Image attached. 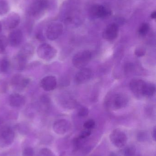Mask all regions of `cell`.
Returning <instances> with one entry per match:
<instances>
[{"label": "cell", "instance_id": "6da1fadb", "mask_svg": "<svg viewBox=\"0 0 156 156\" xmlns=\"http://www.w3.org/2000/svg\"><path fill=\"white\" fill-rule=\"evenodd\" d=\"M128 102V96L122 93L109 94L105 100L106 107L114 110H119L126 107Z\"/></svg>", "mask_w": 156, "mask_h": 156}, {"label": "cell", "instance_id": "7a4b0ae2", "mask_svg": "<svg viewBox=\"0 0 156 156\" xmlns=\"http://www.w3.org/2000/svg\"><path fill=\"white\" fill-rule=\"evenodd\" d=\"M50 6L49 0H35L30 5L28 12L30 16L39 17Z\"/></svg>", "mask_w": 156, "mask_h": 156}, {"label": "cell", "instance_id": "3957f363", "mask_svg": "<svg viewBox=\"0 0 156 156\" xmlns=\"http://www.w3.org/2000/svg\"><path fill=\"white\" fill-rule=\"evenodd\" d=\"M92 57L91 52L89 50H82L73 57L72 64L78 69L84 68L91 61Z\"/></svg>", "mask_w": 156, "mask_h": 156}, {"label": "cell", "instance_id": "277c9868", "mask_svg": "<svg viewBox=\"0 0 156 156\" xmlns=\"http://www.w3.org/2000/svg\"><path fill=\"white\" fill-rule=\"evenodd\" d=\"M110 139L111 143L115 147L122 148L126 145L128 141L126 133L121 129H114L110 134Z\"/></svg>", "mask_w": 156, "mask_h": 156}, {"label": "cell", "instance_id": "5b68a950", "mask_svg": "<svg viewBox=\"0 0 156 156\" xmlns=\"http://www.w3.org/2000/svg\"><path fill=\"white\" fill-rule=\"evenodd\" d=\"M37 52L38 55L40 58L49 61L56 56L57 51L49 44L43 43L38 46Z\"/></svg>", "mask_w": 156, "mask_h": 156}, {"label": "cell", "instance_id": "8992f818", "mask_svg": "<svg viewBox=\"0 0 156 156\" xmlns=\"http://www.w3.org/2000/svg\"><path fill=\"white\" fill-rule=\"evenodd\" d=\"M63 31V25L60 22L51 23L47 27L45 35L49 40H56L62 34Z\"/></svg>", "mask_w": 156, "mask_h": 156}, {"label": "cell", "instance_id": "52a82bcc", "mask_svg": "<svg viewBox=\"0 0 156 156\" xmlns=\"http://www.w3.org/2000/svg\"><path fill=\"white\" fill-rule=\"evenodd\" d=\"M92 16L95 18H104L111 14V10L108 6L100 4H94L90 9Z\"/></svg>", "mask_w": 156, "mask_h": 156}, {"label": "cell", "instance_id": "ba28073f", "mask_svg": "<svg viewBox=\"0 0 156 156\" xmlns=\"http://www.w3.org/2000/svg\"><path fill=\"white\" fill-rule=\"evenodd\" d=\"M146 82L139 79H134L130 83V88L132 92L137 97H142L144 94Z\"/></svg>", "mask_w": 156, "mask_h": 156}, {"label": "cell", "instance_id": "9c48e42d", "mask_svg": "<svg viewBox=\"0 0 156 156\" xmlns=\"http://www.w3.org/2000/svg\"><path fill=\"white\" fill-rule=\"evenodd\" d=\"M15 138V133L12 128L5 127L2 129L0 133V145L7 146L13 144Z\"/></svg>", "mask_w": 156, "mask_h": 156}, {"label": "cell", "instance_id": "30bf717a", "mask_svg": "<svg viewBox=\"0 0 156 156\" xmlns=\"http://www.w3.org/2000/svg\"><path fill=\"white\" fill-rule=\"evenodd\" d=\"M71 123L65 119H59L53 124V129L55 133L58 135H64L71 129Z\"/></svg>", "mask_w": 156, "mask_h": 156}, {"label": "cell", "instance_id": "8fae6325", "mask_svg": "<svg viewBox=\"0 0 156 156\" xmlns=\"http://www.w3.org/2000/svg\"><path fill=\"white\" fill-rule=\"evenodd\" d=\"M20 21V16L16 13L13 12L3 19V24L6 29L11 30L17 27Z\"/></svg>", "mask_w": 156, "mask_h": 156}, {"label": "cell", "instance_id": "7c38bea8", "mask_svg": "<svg viewBox=\"0 0 156 156\" xmlns=\"http://www.w3.org/2000/svg\"><path fill=\"white\" fill-rule=\"evenodd\" d=\"M92 75V71L90 69L87 68L81 69L75 76V83L77 84L86 83L90 80Z\"/></svg>", "mask_w": 156, "mask_h": 156}, {"label": "cell", "instance_id": "4fadbf2b", "mask_svg": "<svg viewBox=\"0 0 156 156\" xmlns=\"http://www.w3.org/2000/svg\"><path fill=\"white\" fill-rule=\"evenodd\" d=\"M24 36L21 30L19 29L13 30L8 35V44L13 47L19 46L23 42Z\"/></svg>", "mask_w": 156, "mask_h": 156}, {"label": "cell", "instance_id": "5bb4252c", "mask_svg": "<svg viewBox=\"0 0 156 156\" xmlns=\"http://www.w3.org/2000/svg\"><path fill=\"white\" fill-rule=\"evenodd\" d=\"M40 84L41 88L45 91L53 90L57 85L56 78L54 76H47L41 80Z\"/></svg>", "mask_w": 156, "mask_h": 156}, {"label": "cell", "instance_id": "9a60e30c", "mask_svg": "<svg viewBox=\"0 0 156 156\" xmlns=\"http://www.w3.org/2000/svg\"><path fill=\"white\" fill-rule=\"evenodd\" d=\"M11 84L18 90H23L26 88L30 83V79L17 74L12 77L11 81Z\"/></svg>", "mask_w": 156, "mask_h": 156}, {"label": "cell", "instance_id": "2e32d148", "mask_svg": "<svg viewBox=\"0 0 156 156\" xmlns=\"http://www.w3.org/2000/svg\"><path fill=\"white\" fill-rule=\"evenodd\" d=\"M119 26L116 23L108 25L103 33V37L107 40H113L117 38L119 34Z\"/></svg>", "mask_w": 156, "mask_h": 156}, {"label": "cell", "instance_id": "e0dca14e", "mask_svg": "<svg viewBox=\"0 0 156 156\" xmlns=\"http://www.w3.org/2000/svg\"><path fill=\"white\" fill-rule=\"evenodd\" d=\"M26 98L18 93H13L9 96V103L10 106L14 108H19L24 105Z\"/></svg>", "mask_w": 156, "mask_h": 156}, {"label": "cell", "instance_id": "ac0fdd59", "mask_svg": "<svg viewBox=\"0 0 156 156\" xmlns=\"http://www.w3.org/2000/svg\"><path fill=\"white\" fill-rule=\"evenodd\" d=\"M34 47L31 44H26L21 48L17 55L24 60L27 62L34 55Z\"/></svg>", "mask_w": 156, "mask_h": 156}, {"label": "cell", "instance_id": "d6986e66", "mask_svg": "<svg viewBox=\"0 0 156 156\" xmlns=\"http://www.w3.org/2000/svg\"><path fill=\"white\" fill-rule=\"evenodd\" d=\"M27 62L17 55L15 56L13 59V68L17 71H23L26 67Z\"/></svg>", "mask_w": 156, "mask_h": 156}, {"label": "cell", "instance_id": "ffe728a7", "mask_svg": "<svg viewBox=\"0 0 156 156\" xmlns=\"http://www.w3.org/2000/svg\"><path fill=\"white\" fill-rule=\"evenodd\" d=\"M11 63L8 58H3L0 59V73L5 74L9 71L11 67Z\"/></svg>", "mask_w": 156, "mask_h": 156}, {"label": "cell", "instance_id": "44dd1931", "mask_svg": "<svg viewBox=\"0 0 156 156\" xmlns=\"http://www.w3.org/2000/svg\"><path fill=\"white\" fill-rule=\"evenodd\" d=\"M155 86L151 83L147 82L145 89L144 96L146 97H151L153 96L155 92Z\"/></svg>", "mask_w": 156, "mask_h": 156}, {"label": "cell", "instance_id": "7402d4cb", "mask_svg": "<svg viewBox=\"0 0 156 156\" xmlns=\"http://www.w3.org/2000/svg\"><path fill=\"white\" fill-rule=\"evenodd\" d=\"M9 3L6 1H0V16L6 14L10 11Z\"/></svg>", "mask_w": 156, "mask_h": 156}, {"label": "cell", "instance_id": "603a6c76", "mask_svg": "<svg viewBox=\"0 0 156 156\" xmlns=\"http://www.w3.org/2000/svg\"><path fill=\"white\" fill-rule=\"evenodd\" d=\"M8 44L7 37L3 35H0V55L5 53Z\"/></svg>", "mask_w": 156, "mask_h": 156}, {"label": "cell", "instance_id": "cb8c5ba5", "mask_svg": "<svg viewBox=\"0 0 156 156\" xmlns=\"http://www.w3.org/2000/svg\"><path fill=\"white\" fill-rule=\"evenodd\" d=\"M136 149L133 145H129L125 148L124 156H136Z\"/></svg>", "mask_w": 156, "mask_h": 156}, {"label": "cell", "instance_id": "d4e9b609", "mask_svg": "<svg viewBox=\"0 0 156 156\" xmlns=\"http://www.w3.org/2000/svg\"><path fill=\"white\" fill-rule=\"evenodd\" d=\"M149 29V25L147 23H143L141 25L138 29V33L142 36H145L148 34Z\"/></svg>", "mask_w": 156, "mask_h": 156}, {"label": "cell", "instance_id": "484cf974", "mask_svg": "<svg viewBox=\"0 0 156 156\" xmlns=\"http://www.w3.org/2000/svg\"><path fill=\"white\" fill-rule=\"evenodd\" d=\"M38 156H55L54 153L49 148H42L38 152Z\"/></svg>", "mask_w": 156, "mask_h": 156}, {"label": "cell", "instance_id": "4316f807", "mask_svg": "<svg viewBox=\"0 0 156 156\" xmlns=\"http://www.w3.org/2000/svg\"><path fill=\"white\" fill-rule=\"evenodd\" d=\"M95 121L93 119H89L85 122L83 124V127L84 129H88V130H92L94 129L95 126Z\"/></svg>", "mask_w": 156, "mask_h": 156}, {"label": "cell", "instance_id": "83f0119b", "mask_svg": "<svg viewBox=\"0 0 156 156\" xmlns=\"http://www.w3.org/2000/svg\"><path fill=\"white\" fill-rule=\"evenodd\" d=\"M89 114V110L87 107L81 106L79 107L78 111V114L80 117H86Z\"/></svg>", "mask_w": 156, "mask_h": 156}, {"label": "cell", "instance_id": "f1b7e54d", "mask_svg": "<svg viewBox=\"0 0 156 156\" xmlns=\"http://www.w3.org/2000/svg\"><path fill=\"white\" fill-rule=\"evenodd\" d=\"M92 134V130H88V129H84L82 131L81 133L80 134L78 137L81 139L85 140L87 138H89Z\"/></svg>", "mask_w": 156, "mask_h": 156}, {"label": "cell", "instance_id": "f546056e", "mask_svg": "<svg viewBox=\"0 0 156 156\" xmlns=\"http://www.w3.org/2000/svg\"><path fill=\"white\" fill-rule=\"evenodd\" d=\"M147 134L146 132H140L137 134V141L139 142H144L147 141Z\"/></svg>", "mask_w": 156, "mask_h": 156}, {"label": "cell", "instance_id": "4dcf8cb0", "mask_svg": "<svg viewBox=\"0 0 156 156\" xmlns=\"http://www.w3.org/2000/svg\"><path fill=\"white\" fill-rule=\"evenodd\" d=\"M146 49L143 47H138L136 49L135 51V54L136 56L141 57L144 56L145 55Z\"/></svg>", "mask_w": 156, "mask_h": 156}, {"label": "cell", "instance_id": "1f68e13d", "mask_svg": "<svg viewBox=\"0 0 156 156\" xmlns=\"http://www.w3.org/2000/svg\"><path fill=\"white\" fill-rule=\"evenodd\" d=\"M23 154L24 156H34V149L29 147H26L23 151Z\"/></svg>", "mask_w": 156, "mask_h": 156}, {"label": "cell", "instance_id": "d6a6232c", "mask_svg": "<svg viewBox=\"0 0 156 156\" xmlns=\"http://www.w3.org/2000/svg\"><path fill=\"white\" fill-rule=\"evenodd\" d=\"M36 36L37 39H38L39 41H43L45 40V37H44V35H43V32H42V30L38 31L37 33Z\"/></svg>", "mask_w": 156, "mask_h": 156}, {"label": "cell", "instance_id": "836d02e7", "mask_svg": "<svg viewBox=\"0 0 156 156\" xmlns=\"http://www.w3.org/2000/svg\"><path fill=\"white\" fill-rule=\"evenodd\" d=\"M152 138L154 141H156V127H154L153 129V132H152Z\"/></svg>", "mask_w": 156, "mask_h": 156}, {"label": "cell", "instance_id": "e575fe53", "mask_svg": "<svg viewBox=\"0 0 156 156\" xmlns=\"http://www.w3.org/2000/svg\"><path fill=\"white\" fill-rule=\"evenodd\" d=\"M151 17L152 19H155L156 17V12L155 11H154L152 12L151 14Z\"/></svg>", "mask_w": 156, "mask_h": 156}, {"label": "cell", "instance_id": "d590c367", "mask_svg": "<svg viewBox=\"0 0 156 156\" xmlns=\"http://www.w3.org/2000/svg\"><path fill=\"white\" fill-rule=\"evenodd\" d=\"M109 156H121L119 154H117V153H114V152H112V153H111V154H109Z\"/></svg>", "mask_w": 156, "mask_h": 156}, {"label": "cell", "instance_id": "8d00e7d4", "mask_svg": "<svg viewBox=\"0 0 156 156\" xmlns=\"http://www.w3.org/2000/svg\"><path fill=\"white\" fill-rule=\"evenodd\" d=\"M91 156H103L102 155L100 154H93Z\"/></svg>", "mask_w": 156, "mask_h": 156}, {"label": "cell", "instance_id": "74e56055", "mask_svg": "<svg viewBox=\"0 0 156 156\" xmlns=\"http://www.w3.org/2000/svg\"><path fill=\"white\" fill-rule=\"evenodd\" d=\"M2 23L0 22V33L2 32Z\"/></svg>", "mask_w": 156, "mask_h": 156}]
</instances>
